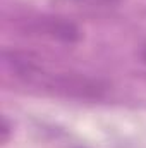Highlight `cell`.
I'll return each mask as SVG.
<instances>
[{
	"instance_id": "6da1fadb",
	"label": "cell",
	"mask_w": 146,
	"mask_h": 148,
	"mask_svg": "<svg viewBox=\"0 0 146 148\" xmlns=\"http://www.w3.org/2000/svg\"><path fill=\"white\" fill-rule=\"evenodd\" d=\"M28 33L36 35V36H45L50 40L64 41V43H74L79 40V29L76 24L64 21L60 17H40L28 23Z\"/></svg>"
},
{
	"instance_id": "7a4b0ae2",
	"label": "cell",
	"mask_w": 146,
	"mask_h": 148,
	"mask_svg": "<svg viewBox=\"0 0 146 148\" xmlns=\"http://www.w3.org/2000/svg\"><path fill=\"white\" fill-rule=\"evenodd\" d=\"M64 3H71L76 7H88V9H98V7H110L115 5L119 0H60Z\"/></svg>"
},
{
	"instance_id": "3957f363",
	"label": "cell",
	"mask_w": 146,
	"mask_h": 148,
	"mask_svg": "<svg viewBox=\"0 0 146 148\" xmlns=\"http://www.w3.org/2000/svg\"><path fill=\"white\" fill-rule=\"evenodd\" d=\"M141 57H143V60L146 62V47L143 48V53H141Z\"/></svg>"
}]
</instances>
